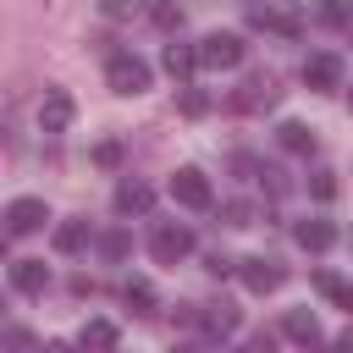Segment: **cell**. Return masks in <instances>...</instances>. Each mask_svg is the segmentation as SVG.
Returning a JSON list of instances; mask_svg holds the SVG:
<instances>
[{
  "instance_id": "cell-19",
  "label": "cell",
  "mask_w": 353,
  "mask_h": 353,
  "mask_svg": "<svg viewBox=\"0 0 353 353\" xmlns=\"http://www.w3.org/2000/svg\"><path fill=\"white\" fill-rule=\"evenodd\" d=\"M314 287H320V292H325L336 309H353V287H347L336 270H320V276H314Z\"/></svg>"
},
{
  "instance_id": "cell-1",
  "label": "cell",
  "mask_w": 353,
  "mask_h": 353,
  "mask_svg": "<svg viewBox=\"0 0 353 353\" xmlns=\"http://www.w3.org/2000/svg\"><path fill=\"white\" fill-rule=\"evenodd\" d=\"M243 55H248V44H243L237 33H210V39L193 50V61L210 66V72H232V66H243Z\"/></svg>"
},
{
  "instance_id": "cell-3",
  "label": "cell",
  "mask_w": 353,
  "mask_h": 353,
  "mask_svg": "<svg viewBox=\"0 0 353 353\" xmlns=\"http://www.w3.org/2000/svg\"><path fill=\"white\" fill-rule=\"evenodd\" d=\"M171 199H176V204H188V210H210V204H215V188H210V176H204V171L182 165V171L171 176Z\"/></svg>"
},
{
  "instance_id": "cell-32",
  "label": "cell",
  "mask_w": 353,
  "mask_h": 353,
  "mask_svg": "<svg viewBox=\"0 0 353 353\" xmlns=\"http://www.w3.org/2000/svg\"><path fill=\"white\" fill-rule=\"evenodd\" d=\"M243 353H270V347H265V342H254V347H243Z\"/></svg>"
},
{
  "instance_id": "cell-8",
  "label": "cell",
  "mask_w": 353,
  "mask_h": 353,
  "mask_svg": "<svg viewBox=\"0 0 353 353\" xmlns=\"http://www.w3.org/2000/svg\"><path fill=\"white\" fill-rule=\"evenodd\" d=\"M303 83H309V88H320V94H331V88L342 83V61H336L331 50L309 55V61H303Z\"/></svg>"
},
{
  "instance_id": "cell-6",
  "label": "cell",
  "mask_w": 353,
  "mask_h": 353,
  "mask_svg": "<svg viewBox=\"0 0 353 353\" xmlns=\"http://www.w3.org/2000/svg\"><path fill=\"white\" fill-rule=\"evenodd\" d=\"M232 270H237V276H243V287H248V292H259V298L281 287V265H276V259H259V254H254V259H237Z\"/></svg>"
},
{
  "instance_id": "cell-4",
  "label": "cell",
  "mask_w": 353,
  "mask_h": 353,
  "mask_svg": "<svg viewBox=\"0 0 353 353\" xmlns=\"http://www.w3.org/2000/svg\"><path fill=\"white\" fill-rule=\"evenodd\" d=\"M149 254H154L160 265H176V259H188V254H193V232H188V226H176V221H165V226H154Z\"/></svg>"
},
{
  "instance_id": "cell-13",
  "label": "cell",
  "mask_w": 353,
  "mask_h": 353,
  "mask_svg": "<svg viewBox=\"0 0 353 353\" xmlns=\"http://www.w3.org/2000/svg\"><path fill=\"white\" fill-rule=\"evenodd\" d=\"M292 237H298V248L325 254V248L336 243V226H331V221H298V226H292Z\"/></svg>"
},
{
  "instance_id": "cell-28",
  "label": "cell",
  "mask_w": 353,
  "mask_h": 353,
  "mask_svg": "<svg viewBox=\"0 0 353 353\" xmlns=\"http://www.w3.org/2000/svg\"><path fill=\"white\" fill-rule=\"evenodd\" d=\"M99 248H105V254H110V259H121V254H127V248H132V243H127V232H110V237H105V243H99Z\"/></svg>"
},
{
  "instance_id": "cell-14",
  "label": "cell",
  "mask_w": 353,
  "mask_h": 353,
  "mask_svg": "<svg viewBox=\"0 0 353 353\" xmlns=\"http://www.w3.org/2000/svg\"><path fill=\"white\" fill-rule=\"evenodd\" d=\"M248 17H254L259 28H276V33H287V39L303 28V22H298V11H287V6H248Z\"/></svg>"
},
{
  "instance_id": "cell-15",
  "label": "cell",
  "mask_w": 353,
  "mask_h": 353,
  "mask_svg": "<svg viewBox=\"0 0 353 353\" xmlns=\"http://www.w3.org/2000/svg\"><path fill=\"white\" fill-rule=\"evenodd\" d=\"M276 143H281L287 154H314L320 138H314V127H303V121H281V127H276Z\"/></svg>"
},
{
  "instance_id": "cell-7",
  "label": "cell",
  "mask_w": 353,
  "mask_h": 353,
  "mask_svg": "<svg viewBox=\"0 0 353 353\" xmlns=\"http://www.w3.org/2000/svg\"><path fill=\"white\" fill-rule=\"evenodd\" d=\"M72 116H77L72 94H66V88H50V94H44V105H39V127H44V132H66V127H72Z\"/></svg>"
},
{
  "instance_id": "cell-16",
  "label": "cell",
  "mask_w": 353,
  "mask_h": 353,
  "mask_svg": "<svg viewBox=\"0 0 353 353\" xmlns=\"http://www.w3.org/2000/svg\"><path fill=\"white\" fill-rule=\"evenodd\" d=\"M281 331H287L292 342H303V347H314V342H320V320H314V309H287Z\"/></svg>"
},
{
  "instance_id": "cell-27",
  "label": "cell",
  "mask_w": 353,
  "mask_h": 353,
  "mask_svg": "<svg viewBox=\"0 0 353 353\" xmlns=\"http://www.w3.org/2000/svg\"><path fill=\"white\" fill-rule=\"evenodd\" d=\"M226 221L232 226H254V204H226Z\"/></svg>"
},
{
  "instance_id": "cell-9",
  "label": "cell",
  "mask_w": 353,
  "mask_h": 353,
  "mask_svg": "<svg viewBox=\"0 0 353 353\" xmlns=\"http://www.w3.org/2000/svg\"><path fill=\"white\" fill-rule=\"evenodd\" d=\"M110 204H116V215H149V210H154V188L127 176V182H116V199H110Z\"/></svg>"
},
{
  "instance_id": "cell-18",
  "label": "cell",
  "mask_w": 353,
  "mask_h": 353,
  "mask_svg": "<svg viewBox=\"0 0 353 353\" xmlns=\"http://www.w3.org/2000/svg\"><path fill=\"white\" fill-rule=\"evenodd\" d=\"M160 66H165V72H171V77L182 83V77H188V72L199 66V61H193V44H165V55H160Z\"/></svg>"
},
{
  "instance_id": "cell-2",
  "label": "cell",
  "mask_w": 353,
  "mask_h": 353,
  "mask_svg": "<svg viewBox=\"0 0 353 353\" xmlns=\"http://www.w3.org/2000/svg\"><path fill=\"white\" fill-rule=\"evenodd\" d=\"M105 83H110V94H143L149 88V61H138V55H110V66H105Z\"/></svg>"
},
{
  "instance_id": "cell-23",
  "label": "cell",
  "mask_w": 353,
  "mask_h": 353,
  "mask_svg": "<svg viewBox=\"0 0 353 353\" xmlns=\"http://www.w3.org/2000/svg\"><path fill=\"white\" fill-rule=\"evenodd\" d=\"M309 193H314L320 204H331V199H336V171H314V176H309Z\"/></svg>"
},
{
  "instance_id": "cell-12",
  "label": "cell",
  "mask_w": 353,
  "mask_h": 353,
  "mask_svg": "<svg viewBox=\"0 0 353 353\" xmlns=\"http://www.w3.org/2000/svg\"><path fill=\"white\" fill-rule=\"evenodd\" d=\"M193 320H199L204 336H232V331H237V309H232V303H204Z\"/></svg>"
},
{
  "instance_id": "cell-5",
  "label": "cell",
  "mask_w": 353,
  "mask_h": 353,
  "mask_svg": "<svg viewBox=\"0 0 353 353\" xmlns=\"http://www.w3.org/2000/svg\"><path fill=\"white\" fill-rule=\"evenodd\" d=\"M44 221H50L44 199H11V204H6V232H11V237H28V232H39Z\"/></svg>"
},
{
  "instance_id": "cell-21",
  "label": "cell",
  "mask_w": 353,
  "mask_h": 353,
  "mask_svg": "<svg viewBox=\"0 0 353 353\" xmlns=\"http://www.w3.org/2000/svg\"><path fill=\"white\" fill-rule=\"evenodd\" d=\"M121 298H127V303H132L138 314H154V287H149L143 276H132V281L121 287Z\"/></svg>"
},
{
  "instance_id": "cell-20",
  "label": "cell",
  "mask_w": 353,
  "mask_h": 353,
  "mask_svg": "<svg viewBox=\"0 0 353 353\" xmlns=\"http://www.w3.org/2000/svg\"><path fill=\"white\" fill-rule=\"evenodd\" d=\"M83 243H88V221H61V226H55V248H61V254H77Z\"/></svg>"
},
{
  "instance_id": "cell-11",
  "label": "cell",
  "mask_w": 353,
  "mask_h": 353,
  "mask_svg": "<svg viewBox=\"0 0 353 353\" xmlns=\"http://www.w3.org/2000/svg\"><path fill=\"white\" fill-rule=\"evenodd\" d=\"M11 287L28 292V298H39V292L50 287V265H44V259H17V265H11Z\"/></svg>"
},
{
  "instance_id": "cell-17",
  "label": "cell",
  "mask_w": 353,
  "mask_h": 353,
  "mask_svg": "<svg viewBox=\"0 0 353 353\" xmlns=\"http://www.w3.org/2000/svg\"><path fill=\"white\" fill-rule=\"evenodd\" d=\"M116 347V325L110 320H88L83 325V353H110Z\"/></svg>"
},
{
  "instance_id": "cell-24",
  "label": "cell",
  "mask_w": 353,
  "mask_h": 353,
  "mask_svg": "<svg viewBox=\"0 0 353 353\" xmlns=\"http://www.w3.org/2000/svg\"><path fill=\"white\" fill-rule=\"evenodd\" d=\"M314 17H320L325 28H342V22H347V6H342V0H314Z\"/></svg>"
},
{
  "instance_id": "cell-31",
  "label": "cell",
  "mask_w": 353,
  "mask_h": 353,
  "mask_svg": "<svg viewBox=\"0 0 353 353\" xmlns=\"http://www.w3.org/2000/svg\"><path fill=\"white\" fill-rule=\"evenodd\" d=\"M44 353H72V347H66V342H50V347H44Z\"/></svg>"
},
{
  "instance_id": "cell-22",
  "label": "cell",
  "mask_w": 353,
  "mask_h": 353,
  "mask_svg": "<svg viewBox=\"0 0 353 353\" xmlns=\"http://www.w3.org/2000/svg\"><path fill=\"white\" fill-rule=\"evenodd\" d=\"M149 17H154V28H165V33L182 28V6H176V0H149Z\"/></svg>"
},
{
  "instance_id": "cell-10",
  "label": "cell",
  "mask_w": 353,
  "mask_h": 353,
  "mask_svg": "<svg viewBox=\"0 0 353 353\" xmlns=\"http://www.w3.org/2000/svg\"><path fill=\"white\" fill-rule=\"evenodd\" d=\"M232 105H237V110H259V105H276V77H270V72H254V77H248V83L232 94Z\"/></svg>"
},
{
  "instance_id": "cell-29",
  "label": "cell",
  "mask_w": 353,
  "mask_h": 353,
  "mask_svg": "<svg viewBox=\"0 0 353 353\" xmlns=\"http://www.w3.org/2000/svg\"><path fill=\"white\" fill-rule=\"evenodd\" d=\"M138 6H143V0H105V11H110V17H132Z\"/></svg>"
},
{
  "instance_id": "cell-30",
  "label": "cell",
  "mask_w": 353,
  "mask_h": 353,
  "mask_svg": "<svg viewBox=\"0 0 353 353\" xmlns=\"http://www.w3.org/2000/svg\"><path fill=\"white\" fill-rule=\"evenodd\" d=\"M232 265H237V259H226V254H210V276H232Z\"/></svg>"
},
{
  "instance_id": "cell-26",
  "label": "cell",
  "mask_w": 353,
  "mask_h": 353,
  "mask_svg": "<svg viewBox=\"0 0 353 353\" xmlns=\"http://www.w3.org/2000/svg\"><path fill=\"white\" fill-rule=\"evenodd\" d=\"M94 160H99L105 171H110V165H121V143H110V138H105V143H94Z\"/></svg>"
},
{
  "instance_id": "cell-33",
  "label": "cell",
  "mask_w": 353,
  "mask_h": 353,
  "mask_svg": "<svg viewBox=\"0 0 353 353\" xmlns=\"http://www.w3.org/2000/svg\"><path fill=\"white\" fill-rule=\"evenodd\" d=\"M171 353H204V347H171Z\"/></svg>"
},
{
  "instance_id": "cell-25",
  "label": "cell",
  "mask_w": 353,
  "mask_h": 353,
  "mask_svg": "<svg viewBox=\"0 0 353 353\" xmlns=\"http://www.w3.org/2000/svg\"><path fill=\"white\" fill-rule=\"evenodd\" d=\"M204 110H210V99L199 88H182V116H204Z\"/></svg>"
}]
</instances>
